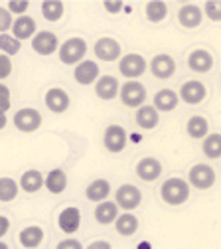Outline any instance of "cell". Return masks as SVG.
I'll return each mask as SVG.
<instances>
[{
    "mask_svg": "<svg viewBox=\"0 0 221 249\" xmlns=\"http://www.w3.org/2000/svg\"><path fill=\"white\" fill-rule=\"evenodd\" d=\"M160 196L166 204L180 206L189 198V184L184 178H168L160 188Z\"/></svg>",
    "mask_w": 221,
    "mask_h": 249,
    "instance_id": "1",
    "label": "cell"
},
{
    "mask_svg": "<svg viewBox=\"0 0 221 249\" xmlns=\"http://www.w3.org/2000/svg\"><path fill=\"white\" fill-rule=\"evenodd\" d=\"M59 59H61V64H66V66H77L83 61L85 53H87V42L83 38H69L66 40L63 44H59Z\"/></svg>",
    "mask_w": 221,
    "mask_h": 249,
    "instance_id": "2",
    "label": "cell"
},
{
    "mask_svg": "<svg viewBox=\"0 0 221 249\" xmlns=\"http://www.w3.org/2000/svg\"><path fill=\"white\" fill-rule=\"evenodd\" d=\"M119 95H120V101L122 105L126 107H142L144 101H146V87L142 83H138L136 79L135 81H126L124 85H120V91H119Z\"/></svg>",
    "mask_w": 221,
    "mask_h": 249,
    "instance_id": "3",
    "label": "cell"
},
{
    "mask_svg": "<svg viewBox=\"0 0 221 249\" xmlns=\"http://www.w3.org/2000/svg\"><path fill=\"white\" fill-rule=\"evenodd\" d=\"M14 127L20 133H34L42 127V115L38 109L32 107H24L20 111H16L14 115Z\"/></svg>",
    "mask_w": 221,
    "mask_h": 249,
    "instance_id": "4",
    "label": "cell"
},
{
    "mask_svg": "<svg viewBox=\"0 0 221 249\" xmlns=\"http://www.w3.org/2000/svg\"><path fill=\"white\" fill-rule=\"evenodd\" d=\"M140 202H142V192L133 184H122L115 194V204L119 208H122L124 212L136 210L140 206Z\"/></svg>",
    "mask_w": 221,
    "mask_h": 249,
    "instance_id": "5",
    "label": "cell"
},
{
    "mask_svg": "<svg viewBox=\"0 0 221 249\" xmlns=\"http://www.w3.org/2000/svg\"><path fill=\"white\" fill-rule=\"evenodd\" d=\"M119 71L124 77H131L133 81L146 71V59L140 53H126L119 59Z\"/></svg>",
    "mask_w": 221,
    "mask_h": 249,
    "instance_id": "6",
    "label": "cell"
},
{
    "mask_svg": "<svg viewBox=\"0 0 221 249\" xmlns=\"http://www.w3.org/2000/svg\"><path fill=\"white\" fill-rule=\"evenodd\" d=\"M189 184L196 186L200 190H207L215 184V172L209 164H196L189 168V176H187Z\"/></svg>",
    "mask_w": 221,
    "mask_h": 249,
    "instance_id": "7",
    "label": "cell"
},
{
    "mask_svg": "<svg viewBox=\"0 0 221 249\" xmlns=\"http://www.w3.org/2000/svg\"><path fill=\"white\" fill-rule=\"evenodd\" d=\"M205 95H207L205 85L202 81H198V79H189L180 87V95L178 97L187 105H198V103H202L205 99Z\"/></svg>",
    "mask_w": 221,
    "mask_h": 249,
    "instance_id": "8",
    "label": "cell"
},
{
    "mask_svg": "<svg viewBox=\"0 0 221 249\" xmlns=\"http://www.w3.org/2000/svg\"><path fill=\"white\" fill-rule=\"evenodd\" d=\"M103 144L113 154L122 152L126 146V131L120 127V124H109L105 129V135H103Z\"/></svg>",
    "mask_w": 221,
    "mask_h": 249,
    "instance_id": "9",
    "label": "cell"
},
{
    "mask_svg": "<svg viewBox=\"0 0 221 249\" xmlns=\"http://www.w3.org/2000/svg\"><path fill=\"white\" fill-rule=\"evenodd\" d=\"M32 50H34L38 55H51L59 50V40L53 32H48V30H42L34 38H32Z\"/></svg>",
    "mask_w": 221,
    "mask_h": 249,
    "instance_id": "10",
    "label": "cell"
},
{
    "mask_svg": "<svg viewBox=\"0 0 221 249\" xmlns=\"http://www.w3.org/2000/svg\"><path fill=\"white\" fill-rule=\"evenodd\" d=\"M150 71H152V75L158 77V79H168V77H172L174 71H176V61H174V57L168 55V53H158V55H154L152 61H150Z\"/></svg>",
    "mask_w": 221,
    "mask_h": 249,
    "instance_id": "11",
    "label": "cell"
},
{
    "mask_svg": "<svg viewBox=\"0 0 221 249\" xmlns=\"http://www.w3.org/2000/svg\"><path fill=\"white\" fill-rule=\"evenodd\" d=\"M95 57L101 61H115L120 57V44L115 38H99L95 42Z\"/></svg>",
    "mask_w": 221,
    "mask_h": 249,
    "instance_id": "12",
    "label": "cell"
},
{
    "mask_svg": "<svg viewBox=\"0 0 221 249\" xmlns=\"http://www.w3.org/2000/svg\"><path fill=\"white\" fill-rule=\"evenodd\" d=\"M73 77L79 85H91L99 79V66L95 64L93 59H83L81 64L75 66Z\"/></svg>",
    "mask_w": 221,
    "mask_h": 249,
    "instance_id": "13",
    "label": "cell"
},
{
    "mask_svg": "<svg viewBox=\"0 0 221 249\" xmlns=\"http://www.w3.org/2000/svg\"><path fill=\"white\" fill-rule=\"evenodd\" d=\"M120 91V85H119V79L113 77V75H101L95 83V93L97 97L103 99V101H113Z\"/></svg>",
    "mask_w": 221,
    "mask_h": 249,
    "instance_id": "14",
    "label": "cell"
},
{
    "mask_svg": "<svg viewBox=\"0 0 221 249\" xmlns=\"http://www.w3.org/2000/svg\"><path fill=\"white\" fill-rule=\"evenodd\" d=\"M57 224H59V230L63 233H75L79 230V226H81V212H79V208L69 206L66 210H61Z\"/></svg>",
    "mask_w": 221,
    "mask_h": 249,
    "instance_id": "15",
    "label": "cell"
},
{
    "mask_svg": "<svg viewBox=\"0 0 221 249\" xmlns=\"http://www.w3.org/2000/svg\"><path fill=\"white\" fill-rule=\"evenodd\" d=\"M69 95H68V91H63L59 87H53L46 93V105L51 113H66L69 109Z\"/></svg>",
    "mask_w": 221,
    "mask_h": 249,
    "instance_id": "16",
    "label": "cell"
},
{
    "mask_svg": "<svg viewBox=\"0 0 221 249\" xmlns=\"http://www.w3.org/2000/svg\"><path fill=\"white\" fill-rule=\"evenodd\" d=\"M187 68L196 73H207L213 68V55L207 50H194L187 57Z\"/></svg>",
    "mask_w": 221,
    "mask_h": 249,
    "instance_id": "17",
    "label": "cell"
},
{
    "mask_svg": "<svg viewBox=\"0 0 221 249\" xmlns=\"http://www.w3.org/2000/svg\"><path fill=\"white\" fill-rule=\"evenodd\" d=\"M162 174V162L158 159H152V157H146L142 160H138L136 164V176L144 182H154L158 176Z\"/></svg>",
    "mask_w": 221,
    "mask_h": 249,
    "instance_id": "18",
    "label": "cell"
},
{
    "mask_svg": "<svg viewBox=\"0 0 221 249\" xmlns=\"http://www.w3.org/2000/svg\"><path fill=\"white\" fill-rule=\"evenodd\" d=\"M36 20L32 18V16H18L12 24V36L22 42V40H30L32 36H36Z\"/></svg>",
    "mask_w": 221,
    "mask_h": 249,
    "instance_id": "19",
    "label": "cell"
},
{
    "mask_svg": "<svg viewBox=\"0 0 221 249\" xmlns=\"http://www.w3.org/2000/svg\"><path fill=\"white\" fill-rule=\"evenodd\" d=\"M202 20H204V12H202V8L196 6V4H184V6L178 10V22H180L184 28H187V30L198 28V26L202 24Z\"/></svg>",
    "mask_w": 221,
    "mask_h": 249,
    "instance_id": "20",
    "label": "cell"
},
{
    "mask_svg": "<svg viewBox=\"0 0 221 249\" xmlns=\"http://www.w3.org/2000/svg\"><path fill=\"white\" fill-rule=\"evenodd\" d=\"M178 101H180V97H178L176 91H172V89H160L154 95V105L152 107L156 111L170 113V111H174L178 107Z\"/></svg>",
    "mask_w": 221,
    "mask_h": 249,
    "instance_id": "21",
    "label": "cell"
},
{
    "mask_svg": "<svg viewBox=\"0 0 221 249\" xmlns=\"http://www.w3.org/2000/svg\"><path fill=\"white\" fill-rule=\"evenodd\" d=\"M44 186L48 188V192H51V194L66 192V188H68V176H66V172H63L61 168L50 170L48 176L44 178Z\"/></svg>",
    "mask_w": 221,
    "mask_h": 249,
    "instance_id": "22",
    "label": "cell"
},
{
    "mask_svg": "<svg viewBox=\"0 0 221 249\" xmlns=\"http://www.w3.org/2000/svg\"><path fill=\"white\" fill-rule=\"evenodd\" d=\"M109 194H111V184H109L105 178L93 180V182L87 186V190H85V196H87V200H91V202H105Z\"/></svg>",
    "mask_w": 221,
    "mask_h": 249,
    "instance_id": "23",
    "label": "cell"
},
{
    "mask_svg": "<svg viewBox=\"0 0 221 249\" xmlns=\"http://www.w3.org/2000/svg\"><path fill=\"white\" fill-rule=\"evenodd\" d=\"M119 217V206L115 202H99L95 208V220L101 226H109Z\"/></svg>",
    "mask_w": 221,
    "mask_h": 249,
    "instance_id": "24",
    "label": "cell"
},
{
    "mask_svg": "<svg viewBox=\"0 0 221 249\" xmlns=\"http://www.w3.org/2000/svg\"><path fill=\"white\" fill-rule=\"evenodd\" d=\"M136 124L144 131H152L156 124H158V111L152 107V105H142L136 109Z\"/></svg>",
    "mask_w": 221,
    "mask_h": 249,
    "instance_id": "25",
    "label": "cell"
},
{
    "mask_svg": "<svg viewBox=\"0 0 221 249\" xmlns=\"http://www.w3.org/2000/svg\"><path fill=\"white\" fill-rule=\"evenodd\" d=\"M115 228H117V231L120 235L131 237L138 230V217L135 213H131V212H124V213H120L117 220H115Z\"/></svg>",
    "mask_w": 221,
    "mask_h": 249,
    "instance_id": "26",
    "label": "cell"
},
{
    "mask_svg": "<svg viewBox=\"0 0 221 249\" xmlns=\"http://www.w3.org/2000/svg\"><path fill=\"white\" fill-rule=\"evenodd\" d=\"M44 241V230L40 226H28L20 231V245L26 249H36Z\"/></svg>",
    "mask_w": 221,
    "mask_h": 249,
    "instance_id": "27",
    "label": "cell"
},
{
    "mask_svg": "<svg viewBox=\"0 0 221 249\" xmlns=\"http://www.w3.org/2000/svg\"><path fill=\"white\" fill-rule=\"evenodd\" d=\"M20 188L24 190V192H28V194H36L42 186H44V176H42V172L40 170H26L24 174H22V178H20Z\"/></svg>",
    "mask_w": 221,
    "mask_h": 249,
    "instance_id": "28",
    "label": "cell"
},
{
    "mask_svg": "<svg viewBox=\"0 0 221 249\" xmlns=\"http://www.w3.org/2000/svg\"><path fill=\"white\" fill-rule=\"evenodd\" d=\"M144 12H146L148 22L160 24L168 16V6H166V2H162V0H150V2L146 4V8H144Z\"/></svg>",
    "mask_w": 221,
    "mask_h": 249,
    "instance_id": "29",
    "label": "cell"
},
{
    "mask_svg": "<svg viewBox=\"0 0 221 249\" xmlns=\"http://www.w3.org/2000/svg\"><path fill=\"white\" fill-rule=\"evenodd\" d=\"M186 129H187V135L192 139H205L209 135V123H207L205 117L194 115V117H189Z\"/></svg>",
    "mask_w": 221,
    "mask_h": 249,
    "instance_id": "30",
    "label": "cell"
},
{
    "mask_svg": "<svg viewBox=\"0 0 221 249\" xmlns=\"http://www.w3.org/2000/svg\"><path fill=\"white\" fill-rule=\"evenodd\" d=\"M63 12H66V6H63V2H59V0H46V2H42V16L48 22L61 20Z\"/></svg>",
    "mask_w": 221,
    "mask_h": 249,
    "instance_id": "31",
    "label": "cell"
},
{
    "mask_svg": "<svg viewBox=\"0 0 221 249\" xmlns=\"http://www.w3.org/2000/svg\"><path fill=\"white\" fill-rule=\"evenodd\" d=\"M20 192V184H16V180L4 176L0 178V202H12Z\"/></svg>",
    "mask_w": 221,
    "mask_h": 249,
    "instance_id": "32",
    "label": "cell"
},
{
    "mask_svg": "<svg viewBox=\"0 0 221 249\" xmlns=\"http://www.w3.org/2000/svg\"><path fill=\"white\" fill-rule=\"evenodd\" d=\"M204 154L207 159H219L221 157V135L211 133L204 141Z\"/></svg>",
    "mask_w": 221,
    "mask_h": 249,
    "instance_id": "33",
    "label": "cell"
},
{
    "mask_svg": "<svg viewBox=\"0 0 221 249\" xmlns=\"http://www.w3.org/2000/svg\"><path fill=\"white\" fill-rule=\"evenodd\" d=\"M20 48H22V44L14 38V36H10V34H0V52H2L4 55H16L18 52H20Z\"/></svg>",
    "mask_w": 221,
    "mask_h": 249,
    "instance_id": "34",
    "label": "cell"
},
{
    "mask_svg": "<svg viewBox=\"0 0 221 249\" xmlns=\"http://www.w3.org/2000/svg\"><path fill=\"white\" fill-rule=\"evenodd\" d=\"M205 16L211 22H221V0H207L205 2Z\"/></svg>",
    "mask_w": 221,
    "mask_h": 249,
    "instance_id": "35",
    "label": "cell"
},
{
    "mask_svg": "<svg viewBox=\"0 0 221 249\" xmlns=\"http://www.w3.org/2000/svg\"><path fill=\"white\" fill-rule=\"evenodd\" d=\"M12 14L8 12V8L0 6V34H6V30H12Z\"/></svg>",
    "mask_w": 221,
    "mask_h": 249,
    "instance_id": "36",
    "label": "cell"
},
{
    "mask_svg": "<svg viewBox=\"0 0 221 249\" xmlns=\"http://www.w3.org/2000/svg\"><path fill=\"white\" fill-rule=\"evenodd\" d=\"M6 8H8L10 14L24 16V12H28V8H30V2H28V0H10Z\"/></svg>",
    "mask_w": 221,
    "mask_h": 249,
    "instance_id": "37",
    "label": "cell"
},
{
    "mask_svg": "<svg viewBox=\"0 0 221 249\" xmlns=\"http://www.w3.org/2000/svg\"><path fill=\"white\" fill-rule=\"evenodd\" d=\"M10 109V89L0 83V115H6V111Z\"/></svg>",
    "mask_w": 221,
    "mask_h": 249,
    "instance_id": "38",
    "label": "cell"
},
{
    "mask_svg": "<svg viewBox=\"0 0 221 249\" xmlns=\"http://www.w3.org/2000/svg\"><path fill=\"white\" fill-rule=\"evenodd\" d=\"M12 73V59L4 53H0V81L6 79Z\"/></svg>",
    "mask_w": 221,
    "mask_h": 249,
    "instance_id": "39",
    "label": "cell"
},
{
    "mask_svg": "<svg viewBox=\"0 0 221 249\" xmlns=\"http://www.w3.org/2000/svg\"><path fill=\"white\" fill-rule=\"evenodd\" d=\"M55 249H85V247L81 245V241H77V239H73V237H68V239L59 241Z\"/></svg>",
    "mask_w": 221,
    "mask_h": 249,
    "instance_id": "40",
    "label": "cell"
},
{
    "mask_svg": "<svg viewBox=\"0 0 221 249\" xmlns=\"http://www.w3.org/2000/svg\"><path fill=\"white\" fill-rule=\"evenodd\" d=\"M103 6H105V10L107 12H111V14H119L122 8H124V2H120V0H107V2H103Z\"/></svg>",
    "mask_w": 221,
    "mask_h": 249,
    "instance_id": "41",
    "label": "cell"
},
{
    "mask_svg": "<svg viewBox=\"0 0 221 249\" xmlns=\"http://www.w3.org/2000/svg\"><path fill=\"white\" fill-rule=\"evenodd\" d=\"M8 230H10V220L4 215H0V239L8 233Z\"/></svg>",
    "mask_w": 221,
    "mask_h": 249,
    "instance_id": "42",
    "label": "cell"
},
{
    "mask_svg": "<svg viewBox=\"0 0 221 249\" xmlns=\"http://www.w3.org/2000/svg\"><path fill=\"white\" fill-rule=\"evenodd\" d=\"M85 249H113V247H111V243H109V241L99 239V241H93V243H89Z\"/></svg>",
    "mask_w": 221,
    "mask_h": 249,
    "instance_id": "43",
    "label": "cell"
},
{
    "mask_svg": "<svg viewBox=\"0 0 221 249\" xmlns=\"http://www.w3.org/2000/svg\"><path fill=\"white\" fill-rule=\"evenodd\" d=\"M6 123H8V119H6V115H0V131H2V129L6 127Z\"/></svg>",
    "mask_w": 221,
    "mask_h": 249,
    "instance_id": "44",
    "label": "cell"
},
{
    "mask_svg": "<svg viewBox=\"0 0 221 249\" xmlns=\"http://www.w3.org/2000/svg\"><path fill=\"white\" fill-rule=\"evenodd\" d=\"M0 249H10V247H8L6 243H2V241H0Z\"/></svg>",
    "mask_w": 221,
    "mask_h": 249,
    "instance_id": "45",
    "label": "cell"
}]
</instances>
